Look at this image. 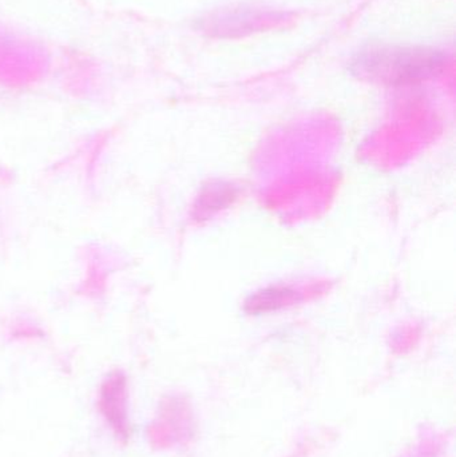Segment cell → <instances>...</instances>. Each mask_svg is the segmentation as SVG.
Masks as SVG:
<instances>
[{
  "label": "cell",
  "instance_id": "cell-1",
  "mask_svg": "<svg viewBox=\"0 0 456 457\" xmlns=\"http://www.w3.org/2000/svg\"><path fill=\"white\" fill-rule=\"evenodd\" d=\"M444 63L446 56L435 48L374 46L359 53L352 70L374 82L402 85L434 77Z\"/></svg>",
  "mask_w": 456,
  "mask_h": 457
}]
</instances>
